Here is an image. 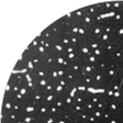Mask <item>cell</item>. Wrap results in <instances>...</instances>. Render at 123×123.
Wrapping results in <instances>:
<instances>
[{
    "instance_id": "cell-1",
    "label": "cell",
    "mask_w": 123,
    "mask_h": 123,
    "mask_svg": "<svg viewBox=\"0 0 123 123\" xmlns=\"http://www.w3.org/2000/svg\"><path fill=\"white\" fill-rule=\"evenodd\" d=\"M115 49H117V46H115L114 42H110V43H107L102 45V49L105 52V56H113Z\"/></svg>"
},
{
    "instance_id": "cell-2",
    "label": "cell",
    "mask_w": 123,
    "mask_h": 123,
    "mask_svg": "<svg viewBox=\"0 0 123 123\" xmlns=\"http://www.w3.org/2000/svg\"><path fill=\"white\" fill-rule=\"evenodd\" d=\"M58 97V96L55 93V92H51V93H45V97H44V101H43V105H51L54 103L55 99Z\"/></svg>"
},
{
    "instance_id": "cell-3",
    "label": "cell",
    "mask_w": 123,
    "mask_h": 123,
    "mask_svg": "<svg viewBox=\"0 0 123 123\" xmlns=\"http://www.w3.org/2000/svg\"><path fill=\"white\" fill-rule=\"evenodd\" d=\"M82 85H85L86 87H88V89H93L95 87V84H93V78L90 75H85L82 76Z\"/></svg>"
},
{
    "instance_id": "cell-4",
    "label": "cell",
    "mask_w": 123,
    "mask_h": 123,
    "mask_svg": "<svg viewBox=\"0 0 123 123\" xmlns=\"http://www.w3.org/2000/svg\"><path fill=\"white\" fill-rule=\"evenodd\" d=\"M107 108L109 109L110 111H112L114 114H117L119 111V102L118 100H110V101H108L107 103Z\"/></svg>"
},
{
    "instance_id": "cell-5",
    "label": "cell",
    "mask_w": 123,
    "mask_h": 123,
    "mask_svg": "<svg viewBox=\"0 0 123 123\" xmlns=\"http://www.w3.org/2000/svg\"><path fill=\"white\" fill-rule=\"evenodd\" d=\"M36 111H37L38 115H40V119H41L42 117H46V115H49V105H38V107L36 108Z\"/></svg>"
},
{
    "instance_id": "cell-6",
    "label": "cell",
    "mask_w": 123,
    "mask_h": 123,
    "mask_svg": "<svg viewBox=\"0 0 123 123\" xmlns=\"http://www.w3.org/2000/svg\"><path fill=\"white\" fill-rule=\"evenodd\" d=\"M92 34L95 36V38L99 40L101 37V35L103 34V30H102V26L100 25V24H95V25L92 26Z\"/></svg>"
},
{
    "instance_id": "cell-7",
    "label": "cell",
    "mask_w": 123,
    "mask_h": 123,
    "mask_svg": "<svg viewBox=\"0 0 123 123\" xmlns=\"http://www.w3.org/2000/svg\"><path fill=\"white\" fill-rule=\"evenodd\" d=\"M54 105H56L58 109H61V110H63V109H67L66 108V105H65V99H64V96L63 97H61V96H58V97L55 99V101H54L53 103Z\"/></svg>"
},
{
    "instance_id": "cell-8",
    "label": "cell",
    "mask_w": 123,
    "mask_h": 123,
    "mask_svg": "<svg viewBox=\"0 0 123 123\" xmlns=\"http://www.w3.org/2000/svg\"><path fill=\"white\" fill-rule=\"evenodd\" d=\"M114 113L112 112V111H110L108 108H105V110L102 111V119L101 120H103V121H107V122H109V121L111 120V119L114 117Z\"/></svg>"
},
{
    "instance_id": "cell-9",
    "label": "cell",
    "mask_w": 123,
    "mask_h": 123,
    "mask_svg": "<svg viewBox=\"0 0 123 123\" xmlns=\"http://www.w3.org/2000/svg\"><path fill=\"white\" fill-rule=\"evenodd\" d=\"M96 66H97L98 70H101V72H105L107 70V61H105V57H102V58H99L97 62V64H96Z\"/></svg>"
},
{
    "instance_id": "cell-10",
    "label": "cell",
    "mask_w": 123,
    "mask_h": 123,
    "mask_svg": "<svg viewBox=\"0 0 123 123\" xmlns=\"http://www.w3.org/2000/svg\"><path fill=\"white\" fill-rule=\"evenodd\" d=\"M57 117H55V115H52V114H49L46 115V117H42L41 119H40V121L43 123H56L57 121Z\"/></svg>"
},
{
    "instance_id": "cell-11",
    "label": "cell",
    "mask_w": 123,
    "mask_h": 123,
    "mask_svg": "<svg viewBox=\"0 0 123 123\" xmlns=\"http://www.w3.org/2000/svg\"><path fill=\"white\" fill-rule=\"evenodd\" d=\"M2 110H5L6 112H11L13 111V102L11 100H6L2 102Z\"/></svg>"
},
{
    "instance_id": "cell-12",
    "label": "cell",
    "mask_w": 123,
    "mask_h": 123,
    "mask_svg": "<svg viewBox=\"0 0 123 123\" xmlns=\"http://www.w3.org/2000/svg\"><path fill=\"white\" fill-rule=\"evenodd\" d=\"M86 10H87V14L91 15V17H96V15H99L100 12L96 9L95 5H91V6H88L86 7Z\"/></svg>"
},
{
    "instance_id": "cell-13",
    "label": "cell",
    "mask_w": 123,
    "mask_h": 123,
    "mask_svg": "<svg viewBox=\"0 0 123 123\" xmlns=\"http://www.w3.org/2000/svg\"><path fill=\"white\" fill-rule=\"evenodd\" d=\"M8 120L10 121V122H12V123H17L19 120H21V118H20V115H19L18 113L11 111V112L8 113Z\"/></svg>"
},
{
    "instance_id": "cell-14",
    "label": "cell",
    "mask_w": 123,
    "mask_h": 123,
    "mask_svg": "<svg viewBox=\"0 0 123 123\" xmlns=\"http://www.w3.org/2000/svg\"><path fill=\"white\" fill-rule=\"evenodd\" d=\"M49 114L55 115V117L59 118V114H61V111L62 110H61V109H58L56 105H49Z\"/></svg>"
},
{
    "instance_id": "cell-15",
    "label": "cell",
    "mask_w": 123,
    "mask_h": 123,
    "mask_svg": "<svg viewBox=\"0 0 123 123\" xmlns=\"http://www.w3.org/2000/svg\"><path fill=\"white\" fill-rule=\"evenodd\" d=\"M64 99H65V105H66V108L67 109H72V107L74 105V98H73L70 95H65Z\"/></svg>"
},
{
    "instance_id": "cell-16",
    "label": "cell",
    "mask_w": 123,
    "mask_h": 123,
    "mask_svg": "<svg viewBox=\"0 0 123 123\" xmlns=\"http://www.w3.org/2000/svg\"><path fill=\"white\" fill-rule=\"evenodd\" d=\"M107 103H108L107 100H105V98H103V96H102V98L100 99V101L96 105V109H97V110H100V111H103L105 108H107Z\"/></svg>"
},
{
    "instance_id": "cell-17",
    "label": "cell",
    "mask_w": 123,
    "mask_h": 123,
    "mask_svg": "<svg viewBox=\"0 0 123 123\" xmlns=\"http://www.w3.org/2000/svg\"><path fill=\"white\" fill-rule=\"evenodd\" d=\"M82 22L86 24V25H89V26H93L95 25V21H93V17L89 14H86L82 19Z\"/></svg>"
},
{
    "instance_id": "cell-18",
    "label": "cell",
    "mask_w": 123,
    "mask_h": 123,
    "mask_svg": "<svg viewBox=\"0 0 123 123\" xmlns=\"http://www.w3.org/2000/svg\"><path fill=\"white\" fill-rule=\"evenodd\" d=\"M84 109H85V111H86V112L92 113L93 111L96 110V105H93V103L89 102V101H86V103L84 105Z\"/></svg>"
},
{
    "instance_id": "cell-19",
    "label": "cell",
    "mask_w": 123,
    "mask_h": 123,
    "mask_svg": "<svg viewBox=\"0 0 123 123\" xmlns=\"http://www.w3.org/2000/svg\"><path fill=\"white\" fill-rule=\"evenodd\" d=\"M65 57H66L67 61H69L70 63H74L75 61H77L78 59V55H77V53L75 52V53H66L65 54Z\"/></svg>"
},
{
    "instance_id": "cell-20",
    "label": "cell",
    "mask_w": 123,
    "mask_h": 123,
    "mask_svg": "<svg viewBox=\"0 0 123 123\" xmlns=\"http://www.w3.org/2000/svg\"><path fill=\"white\" fill-rule=\"evenodd\" d=\"M97 62H98V58L93 55V54H91L90 56H88L87 58L85 59V63H86V64H90V65H96Z\"/></svg>"
},
{
    "instance_id": "cell-21",
    "label": "cell",
    "mask_w": 123,
    "mask_h": 123,
    "mask_svg": "<svg viewBox=\"0 0 123 123\" xmlns=\"http://www.w3.org/2000/svg\"><path fill=\"white\" fill-rule=\"evenodd\" d=\"M66 61V57L65 55H58V56L55 58V64H56L57 67H62L63 64H64V62Z\"/></svg>"
},
{
    "instance_id": "cell-22",
    "label": "cell",
    "mask_w": 123,
    "mask_h": 123,
    "mask_svg": "<svg viewBox=\"0 0 123 123\" xmlns=\"http://www.w3.org/2000/svg\"><path fill=\"white\" fill-rule=\"evenodd\" d=\"M90 113L86 112V111H82V112L78 113V120L81 121V122H88V117H89Z\"/></svg>"
},
{
    "instance_id": "cell-23",
    "label": "cell",
    "mask_w": 123,
    "mask_h": 123,
    "mask_svg": "<svg viewBox=\"0 0 123 123\" xmlns=\"http://www.w3.org/2000/svg\"><path fill=\"white\" fill-rule=\"evenodd\" d=\"M92 54H93L98 59L102 58V57L105 56V52H103V49H102V46L99 47V49H95V51H92Z\"/></svg>"
},
{
    "instance_id": "cell-24",
    "label": "cell",
    "mask_w": 123,
    "mask_h": 123,
    "mask_svg": "<svg viewBox=\"0 0 123 123\" xmlns=\"http://www.w3.org/2000/svg\"><path fill=\"white\" fill-rule=\"evenodd\" d=\"M122 2L123 1H115V2H113V7H112L113 12H119L122 9Z\"/></svg>"
},
{
    "instance_id": "cell-25",
    "label": "cell",
    "mask_w": 123,
    "mask_h": 123,
    "mask_svg": "<svg viewBox=\"0 0 123 123\" xmlns=\"http://www.w3.org/2000/svg\"><path fill=\"white\" fill-rule=\"evenodd\" d=\"M67 72H68V70H66V69L63 68V67H57V73H58L59 79L65 78V77H66V75H67Z\"/></svg>"
},
{
    "instance_id": "cell-26",
    "label": "cell",
    "mask_w": 123,
    "mask_h": 123,
    "mask_svg": "<svg viewBox=\"0 0 123 123\" xmlns=\"http://www.w3.org/2000/svg\"><path fill=\"white\" fill-rule=\"evenodd\" d=\"M72 110L76 113H80L82 111H85V109H84V105H74L72 107Z\"/></svg>"
},
{
    "instance_id": "cell-27",
    "label": "cell",
    "mask_w": 123,
    "mask_h": 123,
    "mask_svg": "<svg viewBox=\"0 0 123 123\" xmlns=\"http://www.w3.org/2000/svg\"><path fill=\"white\" fill-rule=\"evenodd\" d=\"M54 89H55V85L49 82V85L44 88V91H45V93H51V92H54Z\"/></svg>"
},
{
    "instance_id": "cell-28",
    "label": "cell",
    "mask_w": 123,
    "mask_h": 123,
    "mask_svg": "<svg viewBox=\"0 0 123 123\" xmlns=\"http://www.w3.org/2000/svg\"><path fill=\"white\" fill-rule=\"evenodd\" d=\"M91 114H93V117H95L98 121H100L101 119H102V111H100V110H97V109H96Z\"/></svg>"
},
{
    "instance_id": "cell-29",
    "label": "cell",
    "mask_w": 123,
    "mask_h": 123,
    "mask_svg": "<svg viewBox=\"0 0 123 123\" xmlns=\"http://www.w3.org/2000/svg\"><path fill=\"white\" fill-rule=\"evenodd\" d=\"M20 92V84H14L12 86V93L13 95H17Z\"/></svg>"
},
{
    "instance_id": "cell-30",
    "label": "cell",
    "mask_w": 123,
    "mask_h": 123,
    "mask_svg": "<svg viewBox=\"0 0 123 123\" xmlns=\"http://www.w3.org/2000/svg\"><path fill=\"white\" fill-rule=\"evenodd\" d=\"M76 52V47L73 45H68L65 47V53H75Z\"/></svg>"
},
{
    "instance_id": "cell-31",
    "label": "cell",
    "mask_w": 123,
    "mask_h": 123,
    "mask_svg": "<svg viewBox=\"0 0 123 123\" xmlns=\"http://www.w3.org/2000/svg\"><path fill=\"white\" fill-rule=\"evenodd\" d=\"M31 46H32V47H33L34 49H36L38 47V46H40V41H38L37 38H34L33 41H32V43H31Z\"/></svg>"
},
{
    "instance_id": "cell-32",
    "label": "cell",
    "mask_w": 123,
    "mask_h": 123,
    "mask_svg": "<svg viewBox=\"0 0 123 123\" xmlns=\"http://www.w3.org/2000/svg\"><path fill=\"white\" fill-rule=\"evenodd\" d=\"M119 120H120V118H119L118 115L115 114L114 117H113V118L111 119V120L109 121V122H108V123H119Z\"/></svg>"
},
{
    "instance_id": "cell-33",
    "label": "cell",
    "mask_w": 123,
    "mask_h": 123,
    "mask_svg": "<svg viewBox=\"0 0 123 123\" xmlns=\"http://www.w3.org/2000/svg\"><path fill=\"white\" fill-rule=\"evenodd\" d=\"M97 119L95 118V117H93V114H91V113H90L89 114V117H88V122H97Z\"/></svg>"
},
{
    "instance_id": "cell-34",
    "label": "cell",
    "mask_w": 123,
    "mask_h": 123,
    "mask_svg": "<svg viewBox=\"0 0 123 123\" xmlns=\"http://www.w3.org/2000/svg\"><path fill=\"white\" fill-rule=\"evenodd\" d=\"M56 123H68V122H66V121L63 120V119H57Z\"/></svg>"
},
{
    "instance_id": "cell-35",
    "label": "cell",
    "mask_w": 123,
    "mask_h": 123,
    "mask_svg": "<svg viewBox=\"0 0 123 123\" xmlns=\"http://www.w3.org/2000/svg\"><path fill=\"white\" fill-rule=\"evenodd\" d=\"M120 25H123V18H122V20H121V22H120Z\"/></svg>"
},
{
    "instance_id": "cell-36",
    "label": "cell",
    "mask_w": 123,
    "mask_h": 123,
    "mask_svg": "<svg viewBox=\"0 0 123 123\" xmlns=\"http://www.w3.org/2000/svg\"><path fill=\"white\" fill-rule=\"evenodd\" d=\"M122 9H123V2H122Z\"/></svg>"
},
{
    "instance_id": "cell-37",
    "label": "cell",
    "mask_w": 123,
    "mask_h": 123,
    "mask_svg": "<svg viewBox=\"0 0 123 123\" xmlns=\"http://www.w3.org/2000/svg\"><path fill=\"white\" fill-rule=\"evenodd\" d=\"M38 123H43V122H41V121H40V122H38Z\"/></svg>"
}]
</instances>
